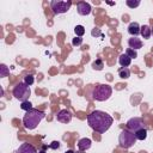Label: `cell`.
<instances>
[{"label": "cell", "instance_id": "14", "mask_svg": "<svg viewBox=\"0 0 153 153\" xmlns=\"http://www.w3.org/2000/svg\"><path fill=\"white\" fill-rule=\"evenodd\" d=\"M140 35L145 39H148L152 36V29H151V26L149 25H142L141 29H140Z\"/></svg>", "mask_w": 153, "mask_h": 153}, {"label": "cell", "instance_id": "10", "mask_svg": "<svg viewBox=\"0 0 153 153\" xmlns=\"http://www.w3.org/2000/svg\"><path fill=\"white\" fill-rule=\"evenodd\" d=\"M16 153H37V149L29 142H24L19 146V148L16 151Z\"/></svg>", "mask_w": 153, "mask_h": 153}, {"label": "cell", "instance_id": "32", "mask_svg": "<svg viewBox=\"0 0 153 153\" xmlns=\"http://www.w3.org/2000/svg\"><path fill=\"white\" fill-rule=\"evenodd\" d=\"M76 153H82V151H79V152H76Z\"/></svg>", "mask_w": 153, "mask_h": 153}, {"label": "cell", "instance_id": "16", "mask_svg": "<svg viewBox=\"0 0 153 153\" xmlns=\"http://www.w3.org/2000/svg\"><path fill=\"white\" fill-rule=\"evenodd\" d=\"M118 76L121 79H128L130 76V71L128 67H121L118 69Z\"/></svg>", "mask_w": 153, "mask_h": 153}, {"label": "cell", "instance_id": "25", "mask_svg": "<svg viewBox=\"0 0 153 153\" xmlns=\"http://www.w3.org/2000/svg\"><path fill=\"white\" fill-rule=\"evenodd\" d=\"M81 43H82V38H81V37H75V38H73V41H72V44H73L74 47L80 45Z\"/></svg>", "mask_w": 153, "mask_h": 153}, {"label": "cell", "instance_id": "20", "mask_svg": "<svg viewBox=\"0 0 153 153\" xmlns=\"http://www.w3.org/2000/svg\"><path fill=\"white\" fill-rule=\"evenodd\" d=\"M20 109L24 110L25 112L29 111V110H31V109H32V104H31V102H29V100L22 102V104H20Z\"/></svg>", "mask_w": 153, "mask_h": 153}, {"label": "cell", "instance_id": "27", "mask_svg": "<svg viewBox=\"0 0 153 153\" xmlns=\"http://www.w3.org/2000/svg\"><path fill=\"white\" fill-rule=\"evenodd\" d=\"M49 147H50L51 149H57V148L60 147V142H59V141H53V142L49 145Z\"/></svg>", "mask_w": 153, "mask_h": 153}, {"label": "cell", "instance_id": "17", "mask_svg": "<svg viewBox=\"0 0 153 153\" xmlns=\"http://www.w3.org/2000/svg\"><path fill=\"white\" fill-rule=\"evenodd\" d=\"M134 134H135L136 140H141V141H143V140L147 137V129H146V128L139 129V130H137V131H135Z\"/></svg>", "mask_w": 153, "mask_h": 153}, {"label": "cell", "instance_id": "29", "mask_svg": "<svg viewBox=\"0 0 153 153\" xmlns=\"http://www.w3.org/2000/svg\"><path fill=\"white\" fill-rule=\"evenodd\" d=\"M47 148H48V146H47V145H43V146H42V149H44V151H45Z\"/></svg>", "mask_w": 153, "mask_h": 153}, {"label": "cell", "instance_id": "24", "mask_svg": "<svg viewBox=\"0 0 153 153\" xmlns=\"http://www.w3.org/2000/svg\"><path fill=\"white\" fill-rule=\"evenodd\" d=\"M0 69H1L0 76H1V78H5V76L8 74V68L6 67V65H1V66H0Z\"/></svg>", "mask_w": 153, "mask_h": 153}, {"label": "cell", "instance_id": "1", "mask_svg": "<svg viewBox=\"0 0 153 153\" xmlns=\"http://www.w3.org/2000/svg\"><path fill=\"white\" fill-rule=\"evenodd\" d=\"M114 122V118L104 112V111H100V110H94L92 111L88 116H87V123L88 126L97 133H105L109 130V128L111 127Z\"/></svg>", "mask_w": 153, "mask_h": 153}, {"label": "cell", "instance_id": "9", "mask_svg": "<svg viewBox=\"0 0 153 153\" xmlns=\"http://www.w3.org/2000/svg\"><path fill=\"white\" fill-rule=\"evenodd\" d=\"M76 10H78V13H79L80 16H88V14L91 13V11H92L91 5L87 4V2H85V1L78 2V4H76Z\"/></svg>", "mask_w": 153, "mask_h": 153}, {"label": "cell", "instance_id": "15", "mask_svg": "<svg viewBox=\"0 0 153 153\" xmlns=\"http://www.w3.org/2000/svg\"><path fill=\"white\" fill-rule=\"evenodd\" d=\"M118 62H120L121 67H128V66L131 63V59L124 53V54L120 55V57H118Z\"/></svg>", "mask_w": 153, "mask_h": 153}, {"label": "cell", "instance_id": "28", "mask_svg": "<svg viewBox=\"0 0 153 153\" xmlns=\"http://www.w3.org/2000/svg\"><path fill=\"white\" fill-rule=\"evenodd\" d=\"M65 153H75V152H74V151H72V149H68V151H66Z\"/></svg>", "mask_w": 153, "mask_h": 153}, {"label": "cell", "instance_id": "31", "mask_svg": "<svg viewBox=\"0 0 153 153\" xmlns=\"http://www.w3.org/2000/svg\"><path fill=\"white\" fill-rule=\"evenodd\" d=\"M151 29H152V36H153V26H152V27H151Z\"/></svg>", "mask_w": 153, "mask_h": 153}, {"label": "cell", "instance_id": "5", "mask_svg": "<svg viewBox=\"0 0 153 153\" xmlns=\"http://www.w3.org/2000/svg\"><path fill=\"white\" fill-rule=\"evenodd\" d=\"M30 94H31L30 86L26 85L24 81L17 84V85L14 86V88H13V96H14V98L18 99V100H20V102L27 100L29 97H30Z\"/></svg>", "mask_w": 153, "mask_h": 153}, {"label": "cell", "instance_id": "21", "mask_svg": "<svg viewBox=\"0 0 153 153\" xmlns=\"http://www.w3.org/2000/svg\"><path fill=\"white\" fill-rule=\"evenodd\" d=\"M127 6L130 7V8H135L137 6H140V1L139 0H127Z\"/></svg>", "mask_w": 153, "mask_h": 153}, {"label": "cell", "instance_id": "13", "mask_svg": "<svg viewBox=\"0 0 153 153\" xmlns=\"http://www.w3.org/2000/svg\"><path fill=\"white\" fill-rule=\"evenodd\" d=\"M140 29H141V26L139 25V23L133 22V23H130L129 26H128V32H129L133 37H136V36L140 33Z\"/></svg>", "mask_w": 153, "mask_h": 153}, {"label": "cell", "instance_id": "18", "mask_svg": "<svg viewBox=\"0 0 153 153\" xmlns=\"http://www.w3.org/2000/svg\"><path fill=\"white\" fill-rule=\"evenodd\" d=\"M104 67V62L100 60V59H97L96 61L92 62V68L96 69V71H102Z\"/></svg>", "mask_w": 153, "mask_h": 153}, {"label": "cell", "instance_id": "8", "mask_svg": "<svg viewBox=\"0 0 153 153\" xmlns=\"http://www.w3.org/2000/svg\"><path fill=\"white\" fill-rule=\"evenodd\" d=\"M72 117H73V115H72L71 111L67 110V109H62V110H60V111L57 112V115H56L57 121L61 122V123H66V124L69 123V122L72 121Z\"/></svg>", "mask_w": 153, "mask_h": 153}, {"label": "cell", "instance_id": "19", "mask_svg": "<svg viewBox=\"0 0 153 153\" xmlns=\"http://www.w3.org/2000/svg\"><path fill=\"white\" fill-rule=\"evenodd\" d=\"M74 32L76 35V37H81L84 33H85V27L82 25H76L74 27Z\"/></svg>", "mask_w": 153, "mask_h": 153}, {"label": "cell", "instance_id": "12", "mask_svg": "<svg viewBox=\"0 0 153 153\" xmlns=\"http://www.w3.org/2000/svg\"><path fill=\"white\" fill-rule=\"evenodd\" d=\"M91 145H92V141L90 140V139H87V137H82V139H80L79 140V142H78V148H79V151H87L90 147H91Z\"/></svg>", "mask_w": 153, "mask_h": 153}, {"label": "cell", "instance_id": "4", "mask_svg": "<svg viewBox=\"0 0 153 153\" xmlns=\"http://www.w3.org/2000/svg\"><path fill=\"white\" fill-rule=\"evenodd\" d=\"M136 142L135 134L129 129H123L118 136V145L122 148H130Z\"/></svg>", "mask_w": 153, "mask_h": 153}, {"label": "cell", "instance_id": "26", "mask_svg": "<svg viewBox=\"0 0 153 153\" xmlns=\"http://www.w3.org/2000/svg\"><path fill=\"white\" fill-rule=\"evenodd\" d=\"M91 35H92V36H103V33L100 32V30H99L98 27H94V29L92 30Z\"/></svg>", "mask_w": 153, "mask_h": 153}, {"label": "cell", "instance_id": "2", "mask_svg": "<svg viewBox=\"0 0 153 153\" xmlns=\"http://www.w3.org/2000/svg\"><path fill=\"white\" fill-rule=\"evenodd\" d=\"M44 117H45V114L43 111H41L38 109H31L25 112V115L23 117V124L26 129L32 130L41 123V121Z\"/></svg>", "mask_w": 153, "mask_h": 153}, {"label": "cell", "instance_id": "11", "mask_svg": "<svg viewBox=\"0 0 153 153\" xmlns=\"http://www.w3.org/2000/svg\"><path fill=\"white\" fill-rule=\"evenodd\" d=\"M128 45H129L130 49L137 50V49L142 48V41L140 38H137V37H131V38L128 39Z\"/></svg>", "mask_w": 153, "mask_h": 153}, {"label": "cell", "instance_id": "22", "mask_svg": "<svg viewBox=\"0 0 153 153\" xmlns=\"http://www.w3.org/2000/svg\"><path fill=\"white\" fill-rule=\"evenodd\" d=\"M126 54L130 57V59H136L137 57V54H136V50H133V49H130V48H128L127 50H126Z\"/></svg>", "mask_w": 153, "mask_h": 153}, {"label": "cell", "instance_id": "7", "mask_svg": "<svg viewBox=\"0 0 153 153\" xmlns=\"http://www.w3.org/2000/svg\"><path fill=\"white\" fill-rule=\"evenodd\" d=\"M127 128H128L130 131L135 133V131H137L139 129L146 128V124H145V121H143L142 118L133 117V118L128 120V122H127Z\"/></svg>", "mask_w": 153, "mask_h": 153}, {"label": "cell", "instance_id": "3", "mask_svg": "<svg viewBox=\"0 0 153 153\" xmlns=\"http://www.w3.org/2000/svg\"><path fill=\"white\" fill-rule=\"evenodd\" d=\"M112 94V87L108 84H98L92 90V98L97 102H105Z\"/></svg>", "mask_w": 153, "mask_h": 153}, {"label": "cell", "instance_id": "23", "mask_svg": "<svg viewBox=\"0 0 153 153\" xmlns=\"http://www.w3.org/2000/svg\"><path fill=\"white\" fill-rule=\"evenodd\" d=\"M33 81H35V79H33V76H32L31 74H27V75L24 78V82H25L26 85H29V86H31V85L33 84Z\"/></svg>", "mask_w": 153, "mask_h": 153}, {"label": "cell", "instance_id": "6", "mask_svg": "<svg viewBox=\"0 0 153 153\" xmlns=\"http://www.w3.org/2000/svg\"><path fill=\"white\" fill-rule=\"evenodd\" d=\"M72 6V1H57V0H53L50 2V7L53 10V12L55 14H62L66 13Z\"/></svg>", "mask_w": 153, "mask_h": 153}, {"label": "cell", "instance_id": "30", "mask_svg": "<svg viewBox=\"0 0 153 153\" xmlns=\"http://www.w3.org/2000/svg\"><path fill=\"white\" fill-rule=\"evenodd\" d=\"M38 153H45V151L44 149H41V151H38Z\"/></svg>", "mask_w": 153, "mask_h": 153}]
</instances>
